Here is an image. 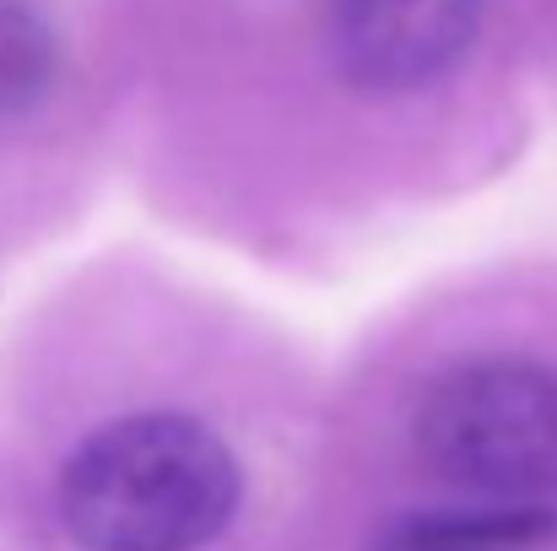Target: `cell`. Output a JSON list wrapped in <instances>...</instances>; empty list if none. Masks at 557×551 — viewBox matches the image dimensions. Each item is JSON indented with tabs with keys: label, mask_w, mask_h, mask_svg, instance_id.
<instances>
[{
	"label": "cell",
	"mask_w": 557,
	"mask_h": 551,
	"mask_svg": "<svg viewBox=\"0 0 557 551\" xmlns=\"http://www.w3.org/2000/svg\"><path fill=\"white\" fill-rule=\"evenodd\" d=\"M557 541V509H515V503H482V509H438L395 519L373 551H547Z\"/></svg>",
	"instance_id": "cell-4"
},
{
	"label": "cell",
	"mask_w": 557,
	"mask_h": 551,
	"mask_svg": "<svg viewBox=\"0 0 557 551\" xmlns=\"http://www.w3.org/2000/svg\"><path fill=\"white\" fill-rule=\"evenodd\" d=\"M54 498L82 551H200L233 525L244 471L200 416L141 411L87 433Z\"/></svg>",
	"instance_id": "cell-1"
},
{
	"label": "cell",
	"mask_w": 557,
	"mask_h": 551,
	"mask_svg": "<svg viewBox=\"0 0 557 551\" xmlns=\"http://www.w3.org/2000/svg\"><path fill=\"white\" fill-rule=\"evenodd\" d=\"M482 0H331L325 43L347 87L369 98L428 92L466 65Z\"/></svg>",
	"instance_id": "cell-3"
},
{
	"label": "cell",
	"mask_w": 557,
	"mask_h": 551,
	"mask_svg": "<svg viewBox=\"0 0 557 551\" xmlns=\"http://www.w3.org/2000/svg\"><path fill=\"white\" fill-rule=\"evenodd\" d=\"M417 454L460 492L515 509L557 503V367L482 358L449 367L422 395Z\"/></svg>",
	"instance_id": "cell-2"
},
{
	"label": "cell",
	"mask_w": 557,
	"mask_h": 551,
	"mask_svg": "<svg viewBox=\"0 0 557 551\" xmlns=\"http://www.w3.org/2000/svg\"><path fill=\"white\" fill-rule=\"evenodd\" d=\"M54 82V33L22 0H0V125L27 114Z\"/></svg>",
	"instance_id": "cell-5"
}]
</instances>
